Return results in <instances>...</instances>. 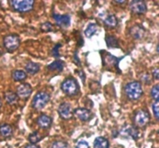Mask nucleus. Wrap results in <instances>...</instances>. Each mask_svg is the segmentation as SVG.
Instances as JSON below:
<instances>
[{"mask_svg":"<svg viewBox=\"0 0 159 148\" xmlns=\"http://www.w3.org/2000/svg\"><path fill=\"white\" fill-rule=\"evenodd\" d=\"M51 148H68V146L67 143L64 141H55L53 143Z\"/></svg>","mask_w":159,"mask_h":148,"instance_id":"27","label":"nucleus"},{"mask_svg":"<svg viewBox=\"0 0 159 148\" xmlns=\"http://www.w3.org/2000/svg\"><path fill=\"white\" fill-rule=\"evenodd\" d=\"M5 99H6V102L9 105H13L16 102H17V99H18V96L16 93H14L13 92L9 91L6 92L5 93Z\"/></svg>","mask_w":159,"mask_h":148,"instance_id":"24","label":"nucleus"},{"mask_svg":"<svg viewBox=\"0 0 159 148\" xmlns=\"http://www.w3.org/2000/svg\"><path fill=\"white\" fill-rule=\"evenodd\" d=\"M101 52L103 53V54L102 55V66L106 68H109V69H110L111 68H113L116 70V72L118 71V73L120 74L121 71L119 68V63L124 58V57H116L115 56L112 55L110 53L107 52V51H102Z\"/></svg>","mask_w":159,"mask_h":148,"instance_id":"2","label":"nucleus"},{"mask_svg":"<svg viewBox=\"0 0 159 148\" xmlns=\"http://www.w3.org/2000/svg\"><path fill=\"white\" fill-rule=\"evenodd\" d=\"M3 44L9 52H13L20 47V39L16 34H9L4 37Z\"/></svg>","mask_w":159,"mask_h":148,"instance_id":"5","label":"nucleus"},{"mask_svg":"<svg viewBox=\"0 0 159 148\" xmlns=\"http://www.w3.org/2000/svg\"><path fill=\"white\" fill-rule=\"evenodd\" d=\"M32 92V87H31V85L30 84L23 83L19 85V87L17 88L16 95L18 97L21 98V99H26L30 96Z\"/></svg>","mask_w":159,"mask_h":148,"instance_id":"11","label":"nucleus"},{"mask_svg":"<svg viewBox=\"0 0 159 148\" xmlns=\"http://www.w3.org/2000/svg\"><path fill=\"white\" fill-rule=\"evenodd\" d=\"M130 8L132 12L137 15H143L146 13L148 10L147 4L142 0H134L130 3Z\"/></svg>","mask_w":159,"mask_h":148,"instance_id":"8","label":"nucleus"},{"mask_svg":"<svg viewBox=\"0 0 159 148\" xmlns=\"http://www.w3.org/2000/svg\"><path fill=\"white\" fill-rule=\"evenodd\" d=\"M115 3H120V4H123V3H125L126 1H115Z\"/></svg>","mask_w":159,"mask_h":148,"instance_id":"34","label":"nucleus"},{"mask_svg":"<svg viewBox=\"0 0 159 148\" xmlns=\"http://www.w3.org/2000/svg\"><path fill=\"white\" fill-rule=\"evenodd\" d=\"M9 3L15 11L18 12H27L32 10L34 8V1L28 0V1H10Z\"/></svg>","mask_w":159,"mask_h":148,"instance_id":"6","label":"nucleus"},{"mask_svg":"<svg viewBox=\"0 0 159 148\" xmlns=\"http://www.w3.org/2000/svg\"><path fill=\"white\" fill-rule=\"evenodd\" d=\"M57 112H58L60 117L65 120H68L74 116L71 105L68 102H63L61 104L57 109Z\"/></svg>","mask_w":159,"mask_h":148,"instance_id":"9","label":"nucleus"},{"mask_svg":"<svg viewBox=\"0 0 159 148\" xmlns=\"http://www.w3.org/2000/svg\"><path fill=\"white\" fill-rule=\"evenodd\" d=\"M153 78L155 80H158L159 78V70L158 68H156L155 71H153Z\"/></svg>","mask_w":159,"mask_h":148,"instance_id":"32","label":"nucleus"},{"mask_svg":"<svg viewBox=\"0 0 159 148\" xmlns=\"http://www.w3.org/2000/svg\"><path fill=\"white\" fill-rule=\"evenodd\" d=\"M40 29L43 32H49V31H51L53 29V25L50 22H46V23H43L41 25Z\"/></svg>","mask_w":159,"mask_h":148,"instance_id":"28","label":"nucleus"},{"mask_svg":"<svg viewBox=\"0 0 159 148\" xmlns=\"http://www.w3.org/2000/svg\"><path fill=\"white\" fill-rule=\"evenodd\" d=\"M124 92L130 100H138L143 95V88L141 82H129L124 86Z\"/></svg>","mask_w":159,"mask_h":148,"instance_id":"1","label":"nucleus"},{"mask_svg":"<svg viewBox=\"0 0 159 148\" xmlns=\"http://www.w3.org/2000/svg\"><path fill=\"white\" fill-rule=\"evenodd\" d=\"M120 134L124 137L131 138L134 140H138L139 137V131L138 128L134 126H124L120 131Z\"/></svg>","mask_w":159,"mask_h":148,"instance_id":"10","label":"nucleus"},{"mask_svg":"<svg viewBox=\"0 0 159 148\" xmlns=\"http://www.w3.org/2000/svg\"><path fill=\"white\" fill-rule=\"evenodd\" d=\"M25 148H40L36 144H30V145H27Z\"/></svg>","mask_w":159,"mask_h":148,"instance_id":"33","label":"nucleus"},{"mask_svg":"<svg viewBox=\"0 0 159 148\" xmlns=\"http://www.w3.org/2000/svg\"><path fill=\"white\" fill-rule=\"evenodd\" d=\"M93 148H109V141L103 137L96 138L93 144Z\"/></svg>","mask_w":159,"mask_h":148,"instance_id":"17","label":"nucleus"},{"mask_svg":"<svg viewBox=\"0 0 159 148\" xmlns=\"http://www.w3.org/2000/svg\"><path fill=\"white\" fill-rule=\"evenodd\" d=\"M158 105H159L158 101H155V102L152 104V110H153V113H154V115H155V118H156L157 119H158V117H159Z\"/></svg>","mask_w":159,"mask_h":148,"instance_id":"29","label":"nucleus"},{"mask_svg":"<svg viewBox=\"0 0 159 148\" xmlns=\"http://www.w3.org/2000/svg\"><path fill=\"white\" fill-rule=\"evenodd\" d=\"M61 88L68 96H75L79 93V85L77 80L73 78H66L61 85Z\"/></svg>","mask_w":159,"mask_h":148,"instance_id":"3","label":"nucleus"},{"mask_svg":"<svg viewBox=\"0 0 159 148\" xmlns=\"http://www.w3.org/2000/svg\"><path fill=\"white\" fill-rule=\"evenodd\" d=\"M64 67H65V62L63 61L57 60L50 64L48 66V68L50 71H62L64 69Z\"/></svg>","mask_w":159,"mask_h":148,"instance_id":"19","label":"nucleus"},{"mask_svg":"<svg viewBox=\"0 0 159 148\" xmlns=\"http://www.w3.org/2000/svg\"><path fill=\"white\" fill-rule=\"evenodd\" d=\"M12 77L15 82H22L26 78L27 74L22 70H16V71H12Z\"/></svg>","mask_w":159,"mask_h":148,"instance_id":"20","label":"nucleus"},{"mask_svg":"<svg viewBox=\"0 0 159 148\" xmlns=\"http://www.w3.org/2000/svg\"><path fill=\"white\" fill-rule=\"evenodd\" d=\"M150 114L147 110H141L136 112L134 115V123L138 127H144L150 122Z\"/></svg>","mask_w":159,"mask_h":148,"instance_id":"7","label":"nucleus"},{"mask_svg":"<svg viewBox=\"0 0 159 148\" xmlns=\"http://www.w3.org/2000/svg\"><path fill=\"white\" fill-rule=\"evenodd\" d=\"M145 28L141 26V25H134L132 27H130V34L135 40H141V39H143L145 36Z\"/></svg>","mask_w":159,"mask_h":148,"instance_id":"12","label":"nucleus"},{"mask_svg":"<svg viewBox=\"0 0 159 148\" xmlns=\"http://www.w3.org/2000/svg\"><path fill=\"white\" fill-rule=\"evenodd\" d=\"M98 30V26L96 23H89L85 29V36L88 38L93 37Z\"/></svg>","mask_w":159,"mask_h":148,"instance_id":"22","label":"nucleus"},{"mask_svg":"<svg viewBox=\"0 0 159 148\" xmlns=\"http://www.w3.org/2000/svg\"><path fill=\"white\" fill-rule=\"evenodd\" d=\"M159 85H155L151 90V96L155 99V101H158L159 98Z\"/></svg>","mask_w":159,"mask_h":148,"instance_id":"26","label":"nucleus"},{"mask_svg":"<svg viewBox=\"0 0 159 148\" xmlns=\"http://www.w3.org/2000/svg\"><path fill=\"white\" fill-rule=\"evenodd\" d=\"M0 134L6 138L11 137L12 134V127L8 124H2L0 126Z\"/></svg>","mask_w":159,"mask_h":148,"instance_id":"23","label":"nucleus"},{"mask_svg":"<svg viewBox=\"0 0 159 148\" xmlns=\"http://www.w3.org/2000/svg\"><path fill=\"white\" fill-rule=\"evenodd\" d=\"M1 107H2V102L1 100H0V109H1Z\"/></svg>","mask_w":159,"mask_h":148,"instance_id":"35","label":"nucleus"},{"mask_svg":"<svg viewBox=\"0 0 159 148\" xmlns=\"http://www.w3.org/2000/svg\"><path fill=\"white\" fill-rule=\"evenodd\" d=\"M37 123L40 128L48 129L52 124V119L45 114H42L37 118Z\"/></svg>","mask_w":159,"mask_h":148,"instance_id":"15","label":"nucleus"},{"mask_svg":"<svg viewBox=\"0 0 159 148\" xmlns=\"http://www.w3.org/2000/svg\"><path fill=\"white\" fill-rule=\"evenodd\" d=\"M25 69H26V72L29 73L30 74H35L40 71V65L37 63H34V62L30 61L25 66Z\"/></svg>","mask_w":159,"mask_h":148,"instance_id":"16","label":"nucleus"},{"mask_svg":"<svg viewBox=\"0 0 159 148\" xmlns=\"http://www.w3.org/2000/svg\"><path fill=\"white\" fill-rule=\"evenodd\" d=\"M61 47V44H56L55 47L53 48V50H52L53 57H58L59 56H60V54H59V53H58V51H59V48H60Z\"/></svg>","mask_w":159,"mask_h":148,"instance_id":"30","label":"nucleus"},{"mask_svg":"<svg viewBox=\"0 0 159 148\" xmlns=\"http://www.w3.org/2000/svg\"><path fill=\"white\" fill-rule=\"evenodd\" d=\"M104 23L107 26L110 28H114L117 26L118 20L116 19V16L110 15L104 19Z\"/></svg>","mask_w":159,"mask_h":148,"instance_id":"21","label":"nucleus"},{"mask_svg":"<svg viewBox=\"0 0 159 148\" xmlns=\"http://www.w3.org/2000/svg\"><path fill=\"white\" fill-rule=\"evenodd\" d=\"M40 139H41L40 135L37 131L33 132L32 133L30 134L29 137H28V140H29L30 142L31 143V144H37V142H39V141H40Z\"/></svg>","mask_w":159,"mask_h":148,"instance_id":"25","label":"nucleus"},{"mask_svg":"<svg viewBox=\"0 0 159 148\" xmlns=\"http://www.w3.org/2000/svg\"><path fill=\"white\" fill-rule=\"evenodd\" d=\"M73 114L82 122H87L91 119L92 113L85 108H77L73 111Z\"/></svg>","mask_w":159,"mask_h":148,"instance_id":"13","label":"nucleus"},{"mask_svg":"<svg viewBox=\"0 0 159 148\" xmlns=\"http://www.w3.org/2000/svg\"><path fill=\"white\" fill-rule=\"evenodd\" d=\"M106 43H107V47L109 48H118L120 47L119 40L114 36L109 35L107 36L105 38Z\"/></svg>","mask_w":159,"mask_h":148,"instance_id":"18","label":"nucleus"},{"mask_svg":"<svg viewBox=\"0 0 159 148\" xmlns=\"http://www.w3.org/2000/svg\"><path fill=\"white\" fill-rule=\"evenodd\" d=\"M50 95L45 92H39L34 96L31 105L35 110H42L50 101Z\"/></svg>","mask_w":159,"mask_h":148,"instance_id":"4","label":"nucleus"},{"mask_svg":"<svg viewBox=\"0 0 159 148\" xmlns=\"http://www.w3.org/2000/svg\"><path fill=\"white\" fill-rule=\"evenodd\" d=\"M54 20L58 26L62 27H68L71 23V18L68 15H59V14H53Z\"/></svg>","mask_w":159,"mask_h":148,"instance_id":"14","label":"nucleus"},{"mask_svg":"<svg viewBox=\"0 0 159 148\" xmlns=\"http://www.w3.org/2000/svg\"><path fill=\"white\" fill-rule=\"evenodd\" d=\"M75 148H89V144L85 141H81L76 144Z\"/></svg>","mask_w":159,"mask_h":148,"instance_id":"31","label":"nucleus"}]
</instances>
